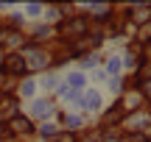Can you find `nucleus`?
Wrapping results in <instances>:
<instances>
[{
	"instance_id": "f257e3e1",
	"label": "nucleus",
	"mask_w": 151,
	"mask_h": 142,
	"mask_svg": "<svg viewBox=\"0 0 151 142\" xmlns=\"http://www.w3.org/2000/svg\"><path fill=\"white\" fill-rule=\"evenodd\" d=\"M3 70H6V72H11V75H20V72L25 70V59H22V56H17V53L6 56V61H3Z\"/></svg>"
},
{
	"instance_id": "f03ea898",
	"label": "nucleus",
	"mask_w": 151,
	"mask_h": 142,
	"mask_svg": "<svg viewBox=\"0 0 151 142\" xmlns=\"http://www.w3.org/2000/svg\"><path fill=\"white\" fill-rule=\"evenodd\" d=\"M62 31H70V36H81V33H87V20H70L62 25Z\"/></svg>"
},
{
	"instance_id": "7ed1b4c3",
	"label": "nucleus",
	"mask_w": 151,
	"mask_h": 142,
	"mask_svg": "<svg viewBox=\"0 0 151 142\" xmlns=\"http://www.w3.org/2000/svg\"><path fill=\"white\" fill-rule=\"evenodd\" d=\"M14 131H31V123L22 120V117H17L14 120Z\"/></svg>"
},
{
	"instance_id": "20e7f679",
	"label": "nucleus",
	"mask_w": 151,
	"mask_h": 142,
	"mask_svg": "<svg viewBox=\"0 0 151 142\" xmlns=\"http://www.w3.org/2000/svg\"><path fill=\"white\" fill-rule=\"evenodd\" d=\"M53 142H76V139H73V137H67V134H62V137H56Z\"/></svg>"
},
{
	"instance_id": "39448f33",
	"label": "nucleus",
	"mask_w": 151,
	"mask_h": 142,
	"mask_svg": "<svg viewBox=\"0 0 151 142\" xmlns=\"http://www.w3.org/2000/svg\"><path fill=\"white\" fill-rule=\"evenodd\" d=\"M0 131H3V126H0Z\"/></svg>"
}]
</instances>
